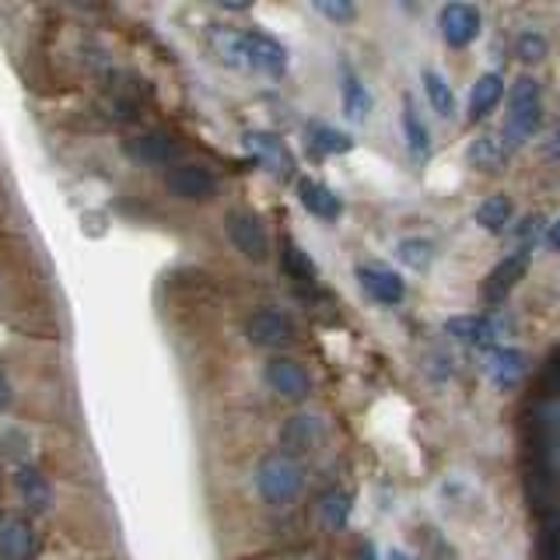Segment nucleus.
<instances>
[{"label": "nucleus", "mask_w": 560, "mask_h": 560, "mask_svg": "<svg viewBox=\"0 0 560 560\" xmlns=\"http://www.w3.org/2000/svg\"><path fill=\"white\" fill-rule=\"evenodd\" d=\"M298 200H302V207L308 210V214H315V218H323V221H337L340 218V197L332 192L326 183H319V179H298Z\"/></svg>", "instance_id": "nucleus-14"}, {"label": "nucleus", "mask_w": 560, "mask_h": 560, "mask_svg": "<svg viewBox=\"0 0 560 560\" xmlns=\"http://www.w3.org/2000/svg\"><path fill=\"white\" fill-rule=\"evenodd\" d=\"M508 221H512V200H508L504 192H494V197H487L477 207V224L487 235H501L508 228Z\"/></svg>", "instance_id": "nucleus-21"}, {"label": "nucleus", "mask_w": 560, "mask_h": 560, "mask_svg": "<svg viewBox=\"0 0 560 560\" xmlns=\"http://www.w3.org/2000/svg\"><path fill=\"white\" fill-rule=\"evenodd\" d=\"M32 550H35V533L28 518L22 515L0 518V560H32Z\"/></svg>", "instance_id": "nucleus-13"}, {"label": "nucleus", "mask_w": 560, "mask_h": 560, "mask_svg": "<svg viewBox=\"0 0 560 560\" xmlns=\"http://www.w3.org/2000/svg\"><path fill=\"white\" fill-rule=\"evenodd\" d=\"M483 372L498 389H515V385L525 378V372H529V361L512 347H490L483 358Z\"/></svg>", "instance_id": "nucleus-11"}, {"label": "nucleus", "mask_w": 560, "mask_h": 560, "mask_svg": "<svg viewBox=\"0 0 560 560\" xmlns=\"http://www.w3.org/2000/svg\"><path fill=\"white\" fill-rule=\"evenodd\" d=\"M245 332L256 347H288L294 340V326L284 312L277 308H259L249 323H245Z\"/></svg>", "instance_id": "nucleus-10"}, {"label": "nucleus", "mask_w": 560, "mask_h": 560, "mask_svg": "<svg viewBox=\"0 0 560 560\" xmlns=\"http://www.w3.org/2000/svg\"><path fill=\"white\" fill-rule=\"evenodd\" d=\"M498 102H504V81H501V74H480L477 84H472V92H469V113L480 119L487 113H494Z\"/></svg>", "instance_id": "nucleus-19"}, {"label": "nucleus", "mask_w": 560, "mask_h": 560, "mask_svg": "<svg viewBox=\"0 0 560 560\" xmlns=\"http://www.w3.org/2000/svg\"><path fill=\"white\" fill-rule=\"evenodd\" d=\"M466 158H469V165L480 172H501L508 165V158H512V148L504 144L501 133H480L469 144Z\"/></svg>", "instance_id": "nucleus-15"}, {"label": "nucleus", "mask_w": 560, "mask_h": 560, "mask_svg": "<svg viewBox=\"0 0 560 560\" xmlns=\"http://www.w3.org/2000/svg\"><path fill=\"white\" fill-rule=\"evenodd\" d=\"M385 560H410V557H407V553H402V550H393V553H389V557H385Z\"/></svg>", "instance_id": "nucleus-36"}, {"label": "nucleus", "mask_w": 560, "mask_h": 560, "mask_svg": "<svg viewBox=\"0 0 560 560\" xmlns=\"http://www.w3.org/2000/svg\"><path fill=\"white\" fill-rule=\"evenodd\" d=\"M267 382H270L273 393H280V396L291 399V402H302L312 393V375L305 372V364H298L291 358L270 361L267 364Z\"/></svg>", "instance_id": "nucleus-9"}, {"label": "nucleus", "mask_w": 560, "mask_h": 560, "mask_svg": "<svg viewBox=\"0 0 560 560\" xmlns=\"http://www.w3.org/2000/svg\"><path fill=\"white\" fill-rule=\"evenodd\" d=\"M340 95H343V113H347V119L364 122L368 113H372V95H368V88H364L354 74H343Z\"/></svg>", "instance_id": "nucleus-24"}, {"label": "nucleus", "mask_w": 560, "mask_h": 560, "mask_svg": "<svg viewBox=\"0 0 560 560\" xmlns=\"http://www.w3.org/2000/svg\"><path fill=\"white\" fill-rule=\"evenodd\" d=\"M18 494H22V501L28 508H35V512H46V508L52 504V490H49L46 477H39L35 469L18 472Z\"/></svg>", "instance_id": "nucleus-23"}, {"label": "nucleus", "mask_w": 560, "mask_h": 560, "mask_svg": "<svg viewBox=\"0 0 560 560\" xmlns=\"http://www.w3.org/2000/svg\"><path fill=\"white\" fill-rule=\"evenodd\" d=\"M547 39H542V32H536V28H525L518 39H515V57L522 60V63H539L542 57H547Z\"/></svg>", "instance_id": "nucleus-29"}, {"label": "nucleus", "mask_w": 560, "mask_h": 560, "mask_svg": "<svg viewBox=\"0 0 560 560\" xmlns=\"http://www.w3.org/2000/svg\"><path fill=\"white\" fill-rule=\"evenodd\" d=\"M483 18L472 4H445L442 8V35L452 49H466L477 43Z\"/></svg>", "instance_id": "nucleus-8"}, {"label": "nucleus", "mask_w": 560, "mask_h": 560, "mask_svg": "<svg viewBox=\"0 0 560 560\" xmlns=\"http://www.w3.org/2000/svg\"><path fill=\"white\" fill-rule=\"evenodd\" d=\"M434 256V245L428 238H407V242H399V259L402 262H410V267L417 270H424L428 262Z\"/></svg>", "instance_id": "nucleus-30"}, {"label": "nucleus", "mask_w": 560, "mask_h": 560, "mask_svg": "<svg viewBox=\"0 0 560 560\" xmlns=\"http://www.w3.org/2000/svg\"><path fill=\"white\" fill-rule=\"evenodd\" d=\"M402 133H407V148H410V154L424 158V154L431 151V133H428L424 119H420V113H417V105H413L410 95L402 98Z\"/></svg>", "instance_id": "nucleus-22"}, {"label": "nucleus", "mask_w": 560, "mask_h": 560, "mask_svg": "<svg viewBox=\"0 0 560 560\" xmlns=\"http://www.w3.org/2000/svg\"><path fill=\"white\" fill-rule=\"evenodd\" d=\"M284 270L294 280H302V284H315V280H319V270H315V262L305 256L302 245H294V242H284Z\"/></svg>", "instance_id": "nucleus-26"}, {"label": "nucleus", "mask_w": 560, "mask_h": 560, "mask_svg": "<svg viewBox=\"0 0 560 560\" xmlns=\"http://www.w3.org/2000/svg\"><path fill=\"white\" fill-rule=\"evenodd\" d=\"M315 438V417H291L284 428V445L291 452H305Z\"/></svg>", "instance_id": "nucleus-28"}, {"label": "nucleus", "mask_w": 560, "mask_h": 560, "mask_svg": "<svg viewBox=\"0 0 560 560\" xmlns=\"http://www.w3.org/2000/svg\"><path fill=\"white\" fill-rule=\"evenodd\" d=\"M361 560H375V550H372V542H361Z\"/></svg>", "instance_id": "nucleus-35"}, {"label": "nucleus", "mask_w": 560, "mask_h": 560, "mask_svg": "<svg viewBox=\"0 0 560 560\" xmlns=\"http://www.w3.org/2000/svg\"><path fill=\"white\" fill-rule=\"evenodd\" d=\"M529 262H533L529 249H518V253H512V256H504V259L498 262V267L483 277V284H480V302H483V305H501L504 298L518 288V280H522L525 273H529Z\"/></svg>", "instance_id": "nucleus-4"}, {"label": "nucleus", "mask_w": 560, "mask_h": 560, "mask_svg": "<svg viewBox=\"0 0 560 560\" xmlns=\"http://www.w3.org/2000/svg\"><path fill=\"white\" fill-rule=\"evenodd\" d=\"M539 154L547 158V162H553V158H560V119L550 127V133L542 137V144H539Z\"/></svg>", "instance_id": "nucleus-32"}, {"label": "nucleus", "mask_w": 560, "mask_h": 560, "mask_svg": "<svg viewBox=\"0 0 560 560\" xmlns=\"http://www.w3.org/2000/svg\"><path fill=\"white\" fill-rule=\"evenodd\" d=\"M323 522L329 525V529H343L347 525V515H350V498L343 494V490H329V494H323Z\"/></svg>", "instance_id": "nucleus-27"}, {"label": "nucleus", "mask_w": 560, "mask_h": 560, "mask_svg": "<svg viewBox=\"0 0 560 560\" xmlns=\"http://www.w3.org/2000/svg\"><path fill=\"white\" fill-rule=\"evenodd\" d=\"M242 144H245V151H249L262 168L273 172V175H280V179H288V175L294 172V158H291L288 144H284V140H280L277 133L249 130V133L242 137Z\"/></svg>", "instance_id": "nucleus-6"}, {"label": "nucleus", "mask_w": 560, "mask_h": 560, "mask_svg": "<svg viewBox=\"0 0 560 560\" xmlns=\"http://www.w3.org/2000/svg\"><path fill=\"white\" fill-rule=\"evenodd\" d=\"M315 11L329 18V22H354L358 18V8L350 0H315Z\"/></svg>", "instance_id": "nucleus-31"}, {"label": "nucleus", "mask_w": 560, "mask_h": 560, "mask_svg": "<svg viewBox=\"0 0 560 560\" xmlns=\"http://www.w3.org/2000/svg\"><path fill=\"white\" fill-rule=\"evenodd\" d=\"M445 329L452 332L455 340L472 343V347H494L498 340V326L487 319V315H455V319L445 323Z\"/></svg>", "instance_id": "nucleus-16"}, {"label": "nucleus", "mask_w": 560, "mask_h": 560, "mask_svg": "<svg viewBox=\"0 0 560 560\" xmlns=\"http://www.w3.org/2000/svg\"><path fill=\"white\" fill-rule=\"evenodd\" d=\"M358 280L364 294L372 298L378 305H399L402 298H407V284H402V277L385 270V267H358Z\"/></svg>", "instance_id": "nucleus-12"}, {"label": "nucleus", "mask_w": 560, "mask_h": 560, "mask_svg": "<svg viewBox=\"0 0 560 560\" xmlns=\"http://www.w3.org/2000/svg\"><path fill=\"white\" fill-rule=\"evenodd\" d=\"M302 487H305V469L288 452L267 455L256 466V490L267 504H291L302 494Z\"/></svg>", "instance_id": "nucleus-2"}, {"label": "nucleus", "mask_w": 560, "mask_h": 560, "mask_svg": "<svg viewBox=\"0 0 560 560\" xmlns=\"http://www.w3.org/2000/svg\"><path fill=\"white\" fill-rule=\"evenodd\" d=\"M508 113H504V144L508 148H522L525 140H533V133L539 130L542 119V105H539V84L533 78H518L512 84V92H504Z\"/></svg>", "instance_id": "nucleus-1"}, {"label": "nucleus", "mask_w": 560, "mask_h": 560, "mask_svg": "<svg viewBox=\"0 0 560 560\" xmlns=\"http://www.w3.org/2000/svg\"><path fill=\"white\" fill-rule=\"evenodd\" d=\"M210 49L224 67H235V70H249L245 67V32L235 28H214L210 32Z\"/></svg>", "instance_id": "nucleus-17"}, {"label": "nucleus", "mask_w": 560, "mask_h": 560, "mask_svg": "<svg viewBox=\"0 0 560 560\" xmlns=\"http://www.w3.org/2000/svg\"><path fill=\"white\" fill-rule=\"evenodd\" d=\"M175 140L165 137V133H144V137H137L130 140V154L137 158V162H151V165H168L172 158H175Z\"/></svg>", "instance_id": "nucleus-18"}, {"label": "nucleus", "mask_w": 560, "mask_h": 560, "mask_svg": "<svg viewBox=\"0 0 560 560\" xmlns=\"http://www.w3.org/2000/svg\"><path fill=\"white\" fill-rule=\"evenodd\" d=\"M547 242H550V249H560V218L550 224V232H547Z\"/></svg>", "instance_id": "nucleus-33"}, {"label": "nucleus", "mask_w": 560, "mask_h": 560, "mask_svg": "<svg viewBox=\"0 0 560 560\" xmlns=\"http://www.w3.org/2000/svg\"><path fill=\"white\" fill-rule=\"evenodd\" d=\"M245 67L259 70L267 78H280L288 70V49L280 46L273 35L245 32Z\"/></svg>", "instance_id": "nucleus-7"}, {"label": "nucleus", "mask_w": 560, "mask_h": 560, "mask_svg": "<svg viewBox=\"0 0 560 560\" xmlns=\"http://www.w3.org/2000/svg\"><path fill=\"white\" fill-rule=\"evenodd\" d=\"M424 92H428V102H431V109L442 116V119H452V113H455V95H452V88H448V81L438 74V70H424Z\"/></svg>", "instance_id": "nucleus-25"}, {"label": "nucleus", "mask_w": 560, "mask_h": 560, "mask_svg": "<svg viewBox=\"0 0 560 560\" xmlns=\"http://www.w3.org/2000/svg\"><path fill=\"white\" fill-rule=\"evenodd\" d=\"M224 232H228V238H232V245L245 259L262 262L270 256V235H267V228H262V221L253 214V210H242V207L228 210Z\"/></svg>", "instance_id": "nucleus-3"}, {"label": "nucleus", "mask_w": 560, "mask_h": 560, "mask_svg": "<svg viewBox=\"0 0 560 560\" xmlns=\"http://www.w3.org/2000/svg\"><path fill=\"white\" fill-rule=\"evenodd\" d=\"M308 148H312V154L329 158V154H347L354 148V140L340 130L326 127V122H308Z\"/></svg>", "instance_id": "nucleus-20"}, {"label": "nucleus", "mask_w": 560, "mask_h": 560, "mask_svg": "<svg viewBox=\"0 0 560 560\" xmlns=\"http://www.w3.org/2000/svg\"><path fill=\"white\" fill-rule=\"evenodd\" d=\"M8 399H11V385H8V378L0 375V410L8 407Z\"/></svg>", "instance_id": "nucleus-34"}, {"label": "nucleus", "mask_w": 560, "mask_h": 560, "mask_svg": "<svg viewBox=\"0 0 560 560\" xmlns=\"http://www.w3.org/2000/svg\"><path fill=\"white\" fill-rule=\"evenodd\" d=\"M165 186L172 197L179 200H189V203H200V200H210L218 192V179L214 172L203 168V165H172L168 175H165Z\"/></svg>", "instance_id": "nucleus-5"}]
</instances>
